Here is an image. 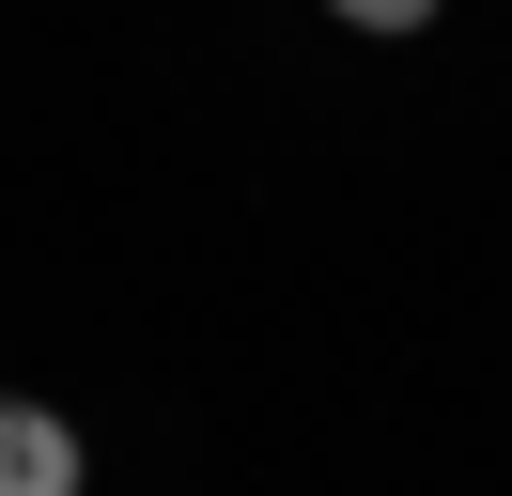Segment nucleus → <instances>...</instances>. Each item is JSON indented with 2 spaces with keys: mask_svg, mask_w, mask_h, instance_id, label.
<instances>
[{
  "mask_svg": "<svg viewBox=\"0 0 512 496\" xmlns=\"http://www.w3.org/2000/svg\"><path fill=\"white\" fill-rule=\"evenodd\" d=\"M326 16H342V31H435L450 0H326Z\"/></svg>",
  "mask_w": 512,
  "mask_h": 496,
  "instance_id": "f03ea898",
  "label": "nucleus"
},
{
  "mask_svg": "<svg viewBox=\"0 0 512 496\" xmlns=\"http://www.w3.org/2000/svg\"><path fill=\"white\" fill-rule=\"evenodd\" d=\"M78 481H94L78 419H63V403H32V388H0V496H78Z\"/></svg>",
  "mask_w": 512,
  "mask_h": 496,
  "instance_id": "f257e3e1",
  "label": "nucleus"
}]
</instances>
